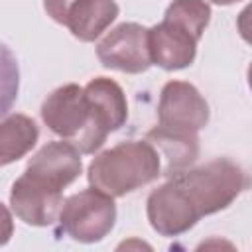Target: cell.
<instances>
[{"label": "cell", "mask_w": 252, "mask_h": 252, "mask_svg": "<svg viewBox=\"0 0 252 252\" xmlns=\"http://www.w3.org/2000/svg\"><path fill=\"white\" fill-rule=\"evenodd\" d=\"M161 175V156L150 140L120 142L89 163V183L110 197H124Z\"/></svg>", "instance_id": "cell-1"}, {"label": "cell", "mask_w": 252, "mask_h": 252, "mask_svg": "<svg viewBox=\"0 0 252 252\" xmlns=\"http://www.w3.org/2000/svg\"><path fill=\"white\" fill-rule=\"evenodd\" d=\"M39 112L43 124L61 140L75 144L81 154H94L108 136L93 112L85 87L77 83H67L51 91Z\"/></svg>", "instance_id": "cell-2"}, {"label": "cell", "mask_w": 252, "mask_h": 252, "mask_svg": "<svg viewBox=\"0 0 252 252\" xmlns=\"http://www.w3.org/2000/svg\"><path fill=\"white\" fill-rule=\"evenodd\" d=\"M171 177L185 189L201 217L224 211L250 185L244 169L226 158L189 167Z\"/></svg>", "instance_id": "cell-3"}, {"label": "cell", "mask_w": 252, "mask_h": 252, "mask_svg": "<svg viewBox=\"0 0 252 252\" xmlns=\"http://www.w3.org/2000/svg\"><path fill=\"white\" fill-rule=\"evenodd\" d=\"M116 222L114 197L96 187L83 189L65 199L59 215V230L75 242H100Z\"/></svg>", "instance_id": "cell-4"}, {"label": "cell", "mask_w": 252, "mask_h": 252, "mask_svg": "<svg viewBox=\"0 0 252 252\" xmlns=\"http://www.w3.org/2000/svg\"><path fill=\"white\" fill-rule=\"evenodd\" d=\"M96 57L106 69H114L128 75L148 71L152 61L150 51V28L124 22L112 28L96 45Z\"/></svg>", "instance_id": "cell-5"}, {"label": "cell", "mask_w": 252, "mask_h": 252, "mask_svg": "<svg viewBox=\"0 0 252 252\" xmlns=\"http://www.w3.org/2000/svg\"><path fill=\"white\" fill-rule=\"evenodd\" d=\"M209 102L187 81L163 85L158 102V126L177 132H199L209 124Z\"/></svg>", "instance_id": "cell-6"}, {"label": "cell", "mask_w": 252, "mask_h": 252, "mask_svg": "<svg viewBox=\"0 0 252 252\" xmlns=\"http://www.w3.org/2000/svg\"><path fill=\"white\" fill-rule=\"evenodd\" d=\"M146 213L152 228L161 236H179L201 219L197 207L173 177L148 195Z\"/></svg>", "instance_id": "cell-7"}, {"label": "cell", "mask_w": 252, "mask_h": 252, "mask_svg": "<svg viewBox=\"0 0 252 252\" xmlns=\"http://www.w3.org/2000/svg\"><path fill=\"white\" fill-rule=\"evenodd\" d=\"M63 203L61 189H55L26 171L10 189V207L14 215L30 226H51L59 222Z\"/></svg>", "instance_id": "cell-8"}, {"label": "cell", "mask_w": 252, "mask_h": 252, "mask_svg": "<svg viewBox=\"0 0 252 252\" xmlns=\"http://www.w3.org/2000/svg\"><path fill=\"white\" fill-rule=\"evenodd\" d=\"M203 35L189 26L163 16V20L150 28V51L154 65L165 71H179L191 67L197 57V43Z\"/></svg>", "instance_id": "cell-9"}, {"label": "cell", "mask_w": 252, "mask_h": 252, "mask_svg": "<svg viewBox=\"0 0 252 252\" xmlns=\"http://www.w3.org/2000/svg\"><path fill=\"white\" fill-rule=\"evenodd\" d=\"M24 171L33 175L35 179L63 191L83 171L81 150L67 140L47 142L43 148H39L32 156V159L28 161Z\"/></svg>", "instance_id": "cell-10"}, {"label": "cell", "mask_w": 252, "mask_h": 252, "mask_svg": "<svg viewBox=\"0 0 252 252\" xmlns=\"http://www.w3.org/2000/svg\"><path fill=\"white\" fill-rule=\"evenodd\" d=\"M156 150L159 152L165 165L161 167V175H175L189 169L199 158V138L195 132H177L167 130L163 126H156L146 134Z\"/></svg>", "instance_id": "cell-11"}, {"label": "cell", "mask_w": 252, "mask_h": 252, "mask_svg": "<svg viewBox=\"0 0 252 252\" xmlns=\"http://www.w3.org/2000/svg\"><path fill=\"white\" fill-rule=\"evenodd\" d=\"M85 94L93 106L98 124L108 134L124 126L128 118V100L116 81L108 77H94L85 85Z\"/></svg>", "instance_id": "cell-12"}, {"label": "cell", "mask_w": 252, "mask_h": 252, "mask_svg": "<svg viewBox=\"0 0 252 252\" xmlns=\"http://www.w3.org/2000/svg\"><path fill=\"white\" fill-rule=\"evenodd\" d=\"M120 8L114 0H77L65 20V26L79 41H94L118 18Z\"/></svg>", "instance_id": "cell-13"}, {"label": "cell", "mask_w": 252, "mask_h": 252, "mask_svg": "<svg viewBox=\"0 0 252 252\" xmlns=\"http://www.w3.org/2000/svg\"><path fill=\"white\" fill-rule=\"evenodd\" d=\"M37 124L26 114H10L0 124V163L8 165L24 158L37 142Z\"/></svg>", "instance_id": "cell-14"}, {"label": "cell", "mask_w": 252, "mask_h": 252, "mask_svg": "<svg viewBox=\"0 0 252 252\" xmlns=\"http://www.w3.org/2000/svg\"><path fill=\"white\" fill-rule=\"evenodd\" d=\"M75 2H77V0H43V8H45L47 16H49L53 22L65 26L67 14H69V10H71V6H73Z\"/></svg>", "instance_id": "cell-15"}, {"label": "cell", "mask_w": 252, "mask_h": 252, "mask_svg": "<svg viewBox=\"0 0 252 252\" xmlns=\"http://www.w3.org/2000/svg\"><path fill=\"white\" fill-rule=\"evenodd\" d=\"M236 30H238L240 37H242L248 45H252V2L246 4V6L238 12V16H236Z\"/></svg>", "instance_id": "cell-16"}, {"label": "cell", "mask_w": 252, "mask_h": 252, "mask_svg": "<svg viewBox=\"0 0 252 252\" xmlns=\"http://www.w3.org/2000/svg\"><path fill=\"white\" fill-rule=\"evenodd\" d=\"M207 2H213L217 6H230V4H236V2H242V0H207Z\"/></svg>", "instance_id": "cell-17"}, {"label": "cell", "mask_w": 252, "mask_h": 252, "mask_svg": "<svg viewBox=\"0 0 252 252\" xmlns=\"http://www.w3.org/2000/svg\"><path fill=\"white\" fill-rule=\"evenodd\" d=\"M246 79H248V87H250V91H252V61H250V65H248V69H246Z\"/></svg>", "instance_id": "cell-18"}]
</instances>
